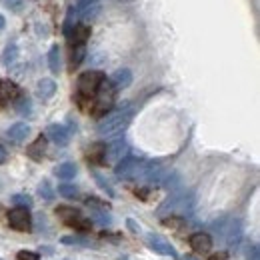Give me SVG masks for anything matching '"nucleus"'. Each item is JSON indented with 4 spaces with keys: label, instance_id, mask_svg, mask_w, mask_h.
I'll use <instances>...</instances> for the list:
<instances>
[{
    "label": "nucleus",
    "instance_id": "nucleus-22",
    "mask_svg": "<svg viewBox=\"0 0 260 260\" xmlns=\"http://www.w3.org/2000/svg\"><path fill=\"white\" fill-rule=\"evenodd\" d=\"M104 144H94V146H90V150H88V156H90V160H102L104 158Z\"/></svg>",
    "mask_w": 260,
    "mask_h": 260
},
{
    "label": "nucleus",
    "instance_id": "nucleus-8",
    "mask_svg": "<svg viewBox=\"0 0 260 260\" xmlns=\"http://www.w3.org/2000/svg\"><path fill=\"white\" fill-rule=\"evenodd\" d=\"M8 222L16 230H28L30 228V214L26 208H14L8 212Z\"/></svg>",
    "mask_w": 260,
    "mask_h": 260
},
{
    "label": "nucleus",
    "instance_id": "nucleus-27",
    "mask_svg": "<svg viewBox=\"0 0 260 260\" xmlns=\"http://www.w3.org/2000/svg\"><path fill=\"white\" fill-rule=\"evenodd\" d=\"M94 178H96V182H98V184H100V188L108 192V196H114V190H112V186L108 184V180H104V178H102L100 174H94Z\"/></svg>",
    "mask_w": 260,
    "mask_h": 260
},
{
    "label": "nucleus",
    "instance_id": "nucleus-12",
    "mask_svg": "<svg viewBox=\"0 0 260 260\" xmlns=\"http://www.w3.org/2000/svg\"><path fill=\"white\" fill-rule=\"evenodd\" d=\"M110 84H112L116 90L128 88L130 84H132V72H130L128 68H120V70H116V72L112 74V80H110Z\"/></svg>",
    "mask_w": 260,
    "mask_h": 260
},
{
    "label": "nucleus",
    "instance_id": "nucleus-29",
    "mask_svg": "<svg viewBox=\"0 0 260 260\" xmlns=\"http://www.w3.org/2000/svg\"><path fill=\"white\" fill-rule=\"evenodd\" d=\"M16 260H38V254L36 252H30V250H20L16 254Z\"/></svg>",
    "mask_w": 260,
    "mask_h": 260
},
{
    "label": "nucleus",
    "instance_id": "nucleus-3",
    "mask_svg": "<svg viewBox=\"0 0 260 260\" xmlns=\"http://www.w3.org/2000/svg\"><path fill=\"white\" fill-rule=\"evenodd\" d=\"M102 80H104V76L98 70H88V72L80 74V78H78V92H80V96L92 98L98 92V86L102 84Z\"/></svg>",
    "mask_w": 260,
    "mask_h": 260
},
{
    "label": "nucleus",
    "instance_id": "nucleus-16",
    "mask_svg": "<svg viewBox=\"0 0 260 260\" xmlns=\"http://www.w3.org/2000/svg\"><path fill=\"white\" fill-rule=\"evenodd\" d=\"M54 92H56V82L54 80H50V78H42L40 82H38V88H36V94L40 100H48V98L54 96Z\"/></svg>",
    "mask_w": 260,
    "mask_h": 260
},
{
    "label": "nucleus",
    "instance_id": "nucleus-14",
    "mask_svg": "<svg viewBox=\"0 0 260 260\" xmlns=\"http://www.w3.org/2000/svg\"><path fill=\"white\" fill-rule=\"evenodd\" d=\"M18 96H20V88L12 80H2L0 82V100L10 102V100H14Z\"/></svg>",
    "mask_w": 260,
    "mask_h": 260
},
{
    "label": "nucleus",
    "instance_id": "nucleus-21",
    "mask_svg": "<svg viewBox=\"0 0 260 260\" xmlns=\"http://www.w3.org/2000/svg\"><path fill=\"white\" fill-rule=\"evenodd\" d=\"M12 202L18 204V208H30L32 206V198L28 194H14L12 196Z\"/></svg>",
    "mask_w": 260,
    "mask_h": 260
},
{
    "label": "nucleus",
    "instance_id": "nucleus-18",
    "mask_svg": "<svg viewBox=\"0 0 260 260\" xmlns=\"http://www.w3.org/2000/svg\"><path fill=\"white\" fill-rule=\"evenodd\" d=\"M84 56H86V46L84 44H74L72 46V52H70V66L72 68L80 66V62L84 60Z\"/></svg>",
    "mask_w": 260,
    "mask_h": 260
},
{
    "label": "nucleus",
    "instance_id": "nucleus-4",
    "mask_svg": "<svg viewBox=\"0 0 260 260\" xmlns=\"http://www.w3.org/2000/svg\"><path fill=\"white\" fill-rule=\"evenodd\" d=\"M144 164L138 158H132V156H126L122 158L120 162H116V176L122 178V180H132V178H138L144 170Z\"/></svg>",
    "mask_w": 260,
    "mask_h": 260
},
{
    "label": "nucleus",
    "instance_id": "nucleus-24",
    "mask_svg": "<svg viewBox=\"0 0 260 260\" xmlns=\"http://www.w3.org/2000/svg\"><path fill=\"white\" fill-rule=\"evenodd\" d=\"M56 214H58V216H62L66 222H70L72 218H76V216H78V210H74V208H66V206H60V208H56Z\"/></svg>",
    "mask_w": 260,
    "mask_h": 260
},
{
    "label": "nucleus",
    "instance_id": "nucleus-5",
    "mask_svg": "<svg viewBox=\"0 0 260 260\" xmlns=\"http://www.w3.org/2000/svg\"><path fill=\"white\" fill-rule=\"evenodd\" d=\"M114 86L110 84V82H104L102 80V84L98 86V92L94 94L96 98V108H94V112L96 114H104L106 110H110L112 108V104H114Z\"/></svg>",
    "mask_w": 260,
    "mask_h": 260
},
{
    "label": "nucleus",
    "instance_id": "nucleus-32",
    "mask_svg": "<svg viewBox=\"0 0 260 260\" xmlns=\"http://www.w3.org/2000/svg\"><path fill=\"white\" fill-rule=\"evenodd\" d=\"M4 4H6L8 8H12V10H20L22 0H4Z\"/></svg>",
    "mask_w": 260,
    "mask_h": 260
},
{
    "label": "nucleus",
    "instance_id": "nucleus-6",
    "mask_svg": "<svg viewBox=\"0 0 260 260\" xmlns=\"http://www.w3.org/2000/svg\"><path fill=\"white\" fill-rule=\"evenodd\" d=\"M126 154H128V144H126V140L118 138L108 148H104V158L102 160H106V162H120L122 158H126Z\"/></svg>",
    "mask_w": 260,
    "mask_h": 260
},
{
    "label": "nucleus",
    "instance_id": "nucleus-1",
    "mask_svg": "<svg viewBox=\"0 0 260 260\" xmlns=\"http://www.w3.org/2000/svg\"><path fill=\"white\" fill-rule=\"evenodd\" d=\"M134 116V110L130 104H124V108H118L110 114H106L96 126V132L102 138H114L128 128L130 120Z\"/></svg>",
    "mask_w": 260,
    "mask_h": 260
},
{
    "label": "nucleus",
    "instance_id": "nucleus-26",
    "mask_svg": "<svg viewBox=\"0 0 260 260\" xmlns=\"http://www.w3.org/2000/svg\"><path fill=\"white\" fill-rule=\"evenodd\" d=\"M16 110H18L20 114H30V110H32V108H30V100H28L26 96L20 98V100H18V106H16Z\"/></svg>",
    "mask_w": 260,
    "mask_h": 260
},
{
    "label": "nucleus",
    "instance_id": "nucleus-2",
    "mask_svg": "<svg viewBox=\"0 0 260 260\" xmlns=\"http://www.w3.org/2000/svg\"><path fill=\"white\" fill-rule=\"evenodd\" d=\"M194 206V198L192 192H184V190H178V192H172L164 200V204L158 208V214H180V216H186Z\"/></svg>",
    "mask_w": 260,
    "mask_h": 260
},
{
    "label": "nucleus",
    "instance_id": "nucleus-25",
    "mask_svg": "<svg viewBox=\"0 0 260 260\" xmlns=\"http://www.w3.org/2000/svg\"><path fill=\"white\" fill-rule=\"evenodd\" d=\"M16 52H18V50H16V46H14V44H10V46L6 48V52H4V58H2V60H4V64H10V62H14V58H16Z\"/></svg>",
    "mask_w": 260,
    "mask_h": 260
},
{
    "label": "nucleus",
    "instance_id": "nucleus-13",
    "mask_svg": "<svg viewBox=\"0 0 260 260\" xmlns=\"http://www.w3.org/2000/svg\"><path fill=\"white\" fill-rule=\"evenodd\" d=\"M190 246L196 252H208L212 248V238L204 232H198V234H192L190 236Z\"/></svg>",
    "mask_w": 260,
    "mask_h": 260
},
{
    "label": "nucleus",
    "instance_id": "nucleus-33",
    "mask_svg": "<svg viewBox=\"0 0 260 260\" xmlns=\"http://www.w3.org/2000/svg\"><path fill=\"white\" fill-rule=\"evenodd\" d=\"M6 156H8V154H6V148H4V146H0V164L6 162Z\"/></svg>",
    "mask_w": 260,
    "mask_h": 260
},
{
    "label": "nucleus",
    "instance_id": "nucleus-31",
    "mask_svg": "<svg viewBox=\"0 0 260 260\" xmlns=\"http://www.w3.org/2000/svg\"><path fill=\"white\" fill-rule=\"evenodd\" d=\"M40 194L44 196L46 200H50V198H52V190H50L48 182H42V184H40Z\"/></svg>",
    "mask_w": 260,
    "mask_h": 260
},
{
    "label": "nucleus",
    "instance_id": "nucleus-30",
    "mask_svg": "<svg viewBox=\"0 0 260 260\" xmlns=\"http://www.w3.org/2000/svg\"><path fill=\"white\" fill-rule=\"evenodd\" d=\"M94 216H96V222H100V224H110V214L108 212L98 210V212H94Z\"/></svg>",
    "mask_w": 260,
    "mask_h": 260
},
{
    "label": "nucleus",
    "instance_id": "nucleus-9",
    "mask_svg": "<svg viewBox=\"0 0 260 260\" xmlns=\"http://www.w3.org/2000/svg\"><path fill=\"white\" fill-rule=\"evenodd\" d=\"M224 240H226V246L228 248H238L240 240H242V226L240 222L234 218V220H228L226 230H224Z\"/></svg>",
    "mask_w": 260,
    "mask_h": 260
},
{
    "label": "nucleus",
    "instance_id": "nucleus-17",
    "mask_svg": "<svg viewBox=\"0 0 260 260\" xmlns=\"http://www.w3.org/2000/svg\"><path fill=\"white\" fill-rule=\"evenodd\" d=\"M90 38V26H86V24H76L74 26V30L70 32V42H74V44H84L86 40Z\"/></svg>",
    "mask_w": 260,
    "mask_h": 260
},
{
    "label": "nucleus",
    "instance_id": "nucleus-7",
    "mask_svg": "<svg viewBox=\"0 0 260 260\" xmlns=\"http://www.w3.org/2000/svg\"><path fill=\"white\" fill-rule=\"evenodd\" d=\"M146 244H148L154 252H158V254H162V256L176 258V250H174V246H172L170 242H166L164 238L156 236V234H146Z\"/></svg>",
    "mask_w": 260,
    "mask_h": 260
},
{
    "label": "nucleus",
    "instance_id": "nucleus-20",
    "mask_svg": "<svg viewBox=\"0 0 260 260\" xmlns=\"http://www.w3.org/2000/svg\"><path fill=\"white\" fill-rule=\"evenodd\" d=\"M48 66H50V70L54 72V74H58L60 72V48L54 44L52 48H50V52H48Z\"/></svg>",
    "mask_w": 260,
    "mask_h": 260
},
{
    "label": "nucleus",
    "instance_id": "nucleus-11",
    "mask_svg": "<svg viewBox=\"0 0 260 260\" xmlns=\"http://www.w3.org/2000/svg\"><path fill=\"white\" fill-rule=\"evenodd\" d=\"M8 138L12 140V142H24L26 138H28V134H30V126L26 124V122H16V124H12L10 128H8Z\"/></svg>",
    "mask_w": 260,
    "mask_h": 260
},
{
    "label": "nucleus",
    "instance_id": "nucleus-15",
    "mask_svg": "<svg viewBox=\"0 0 260 260\" xmlns=\"http://www.w3.org/2000/svg\"><path fill=\"white\" fill-rule=\"evenodd\" d=\"M44 152H46V136H38L32 144L26 148V154H28L32 160H42Z\"/></svg>",
    "mask_w": 260,
    "mask_h": 260
},
{
    "label": "nucleus",
    "instance_id": "nucleus-35",
    "mask_svg": "<svg viewBox=\"0 0 260 260\" xmlns=\"http://www.w3.org/2000/svg\"><path fill=\"white\" fill-rule=\"evenodd\" d=\"M184 260H194L192 256H184Z\"/></svg>",
    "mask_w": 260,
    "mask_h": 260
},
{
    "label": "nucleus",
    "instance_id": "nucleus-23",
    "mask_svg": "<svg viewBox=\"0 0 260 260\" xmlns=\"http://www.w3.org/2000/svg\"><path fill=\"white\" fill-rule=\"evenodd\" d=\"M58 192L64 196V198H74V196L78 194V188H76L74 184L64 182V184H60V186H58Z\"/></svg>",
    "mask_w": 260,
    "mask_h": 260
},
{
    "label": "nucleus",
    "instance_id": "nucleus-19",
    "mask_svg": "<svg viewBox=\"0 0 260 260\" xmlns=\"http://www.w3.org/2000/svg\"><path fill=\"white\" fill-rule=\"evenodd\" d=\"M76 172H78V168H76V164H72V162H64L56 168V176H58V178H62V180H70V178H74V176H76Z\"/></svg>",
    "mask_w": 260,
    "mask_h": 260
},
{
    "label": "nucleus",
    "instance_id": "nucleus-28",
    "mask_svg": "<svg viewBox=\"0 0 260 260\" xmlns=\"http://www.w3.org/2000/svg\"><path fill=\"white\" fill-rule=\"evenodd\" d=\"M246 260H260V252H258V246H256V244L248 246V250H246Z\"/></svg>",
    "mask_w": 260,
    "mask_h": 260
},
{
    "label": "nucleus",
    "instance_id": "nucleus-34",
    "mask_svg": "<svg viewBox=\"0 0 260 260\" xmlns=\"http://www.w3.org/2000/svg\"><path fill=\"white\" fill-rule=\"evenodd\" d=\"M2 28H4V16L0 14V30H2Z\"/></svg>",
    "mask_w": 260,
    "mask_h": 260
},
{
    "label": "nucleus",
    "instance_id": "nucleus-10",
    "mask_svg": "<svg viewBox=\"0 0 260 260\" xmlns=\"http://www.w3.org/2000/svg\"><path fill=\"white\" fill-rule=\"evenodd\" d=\"M46 138H50L58 146H66L70 140V130L66 128L64 124H50L46 128Z\"/></svg>",
    "mask_w": 260,
    "mask_h": 260
}]
</instances>
